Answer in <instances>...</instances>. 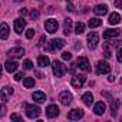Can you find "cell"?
Segmentation results:
<instances>
[{
  "mask_svg": "<svg viewBox=\"0 0 122 122\" xmlns=\"http://www.w3.org/2000/svg\"><path fill=\"white\" fill-rule=\"evenodd\" d=\"M63 46H65V40L63 39H52L45 46V49L49 50V52H53V50H57V49H62Z\"/></svg>",
  "mask_w": 122,
  "mask_h": 122,
  "instance_id": "cell-1",
  "label": "cell"
},
{
  "mask_svg": "<svg viewBox=\"0 0 122 122\" xmlns=\"http://www.w3.org/2000/svg\"><path fill=\"white\" fill-rule=\"evenodd\" d=\"M52 69H53L55 76H57V78H62V76L66 73V68H65V65H63L62 62H59V60H55V62L52 63Z\"/></svg>",
  "mask_w": 122,
  "mask_h": 122,
  "instance_id": "cell-2",
  "label": "cell"
},
{
  "mask_svg": "<svg viewBox=\"0 0 122 122\" xmlns=\"http://www.w3.org/2000/svg\"><path fill=\"white\" fill-rule=\"evenodd\" d=\"M23 106L26 108V115H27V118H30V119L39 118V115H40V108H39V106H36V105H27V103H25Z\"/></svg>",
  "mask_w": 122,
  "mask_h": 122,
  "instance_id": "cell-3",
  "label": "cell"
},
{
  "mask_svg": "<svg viewBox=\"0 0 122 122\" xmlns=\"http://www.w3.org/2000/svg\"><path fill=\"white\" fill-rule=\"evenodd\" d=\"M76 68L81 69V71H86V72H89V71H91V66H89V60H88V57H85V56H79L78 60H76Z\"/></svg>",
  "mask_w": 122,
  "mask_h": 122,
  "instance_id": "cell-4",
  "label": "cell"
},
{
  "mask_svg": "<svg viewBox=\"0 0 122 122\" xmlns=\"http://www.w3.org/2000/svg\"><path fill=\"white\" fill-rule=\"evenodd\" d=\"M98 40H99L98 33H96V32H91V33L88 35V47H89L91 50L96 49V46H98Z\"/></svg>",
  "mask_w": 122,
  "mask_h": 122,
  "instance_id": "cell-5",
  "label": "cell"
},
{
  "mask_svg": "<svg viewBox=\"0 0 122 122\" xmlns=\"http://www.w3.org/2000/svg\"><path fill=\"white\" fill-rule=\"evenodd\" d=\"M85 82H86V76H83V75H73V78L71 81V85L73 88H82Z\"/></svg>",
  "mask_w": 122,
  "mask_h": 122,
  "instance_id": "cell-6",
  "label": "cell"
},
{
  "mask_svg": "<svg viewBox=\"0 0 122 122\" xmlns=\"http://www.w3.org/2000/svg\"><path fill=\"white\" fill-rule=\"evenodd\" d=\"M111 72V66L103 62V60H99L98 65H96V73L98 75H103V73H109Z\"/></svg>",
  "mask_w": 122,
  "mask_h": 122,
  "instance_id": "cell-7",
  "label": "cell"
},
{
  "mask_svg": "<svg viewBox=\"0 0 122 122\" xmlns=\"http://www.w3.org/2000/svg\"><path fill=\"white\" fill-rule=\"evenodd\" d=\"M59 101H60V103H62V105L68 106V105L72 102V93H71L69 91H63V92H60V95H59Z\"/></svg>",
  "mask_w": 122,
  "mask_h": 122,
  "instance_id": "cell-8",
  "label": "cell"
},
{
  "mask_svg": "<svg viewBox=\"0 0 122 122\" xmlns=\"http://www.w3.org/2000/svg\"><path fill=\"white\" fill-rule=\"evenodd\" d=\"M45 29L47 30V33H56L57 32V22L55 19H47L45 23Z\"/></svg>",
  "mask_w": 122,
  "mask_h": 122,
  "instance_id": "cell-9",
  "label": "cell"
},
{
  "mask_svg": "<svg viewBox=\"0 0 122 122\" xmlns=\"http://www.w3.org/2000/svg\"><path fill=\"white\" fill-rule=\"evenodd\" d=\"M13 95V88H10V86H5L3 89H2V92H0V99H2V102L5 103V102H7L9 101V98Z\"/></svg>",
  "mask_w": 122,
  "mask_h": 122,
  "instance_id": "cell-10",
  "label": "cell"
},
{
  "mask_svg": "<svg viewBox=\"0 0 122 122\" xmlns=\"http://www.w3.org/2000/svg\"><path fill=\"white\" fill-rule=\"evenodd\" d=\"M9 57H13V59H19V57H23L25 55V49L23 47H13L9 50Z\"/></svg>",
  "mask_w": 122,
  "mask_h": 122,
  "instance_id": "cell-11",
  "label": "cell"
},
{
  "mask_svg": "<svg viewBox=\"0 0 122 122\" xmlns=\"http://www.w3.org/2000/svg\"><path fill=\"white\" fill-rule=\"evenodd\" d=\"M83 111L82 109H72L69 113H68V119H71V121H78V119H81V118H83Z\"/></svg>",
  "mask_w": 122,
  "mask_h": 122,
  "instance_id": "cell-12",
  "label": "cell"
},
{
  "mask_svg": "<svg viewBox=\"0 0 122 122\" xmlns=\"http://www.w3.org/2000/svg\"><path fill=\"white\" fill-rule=\"evenodd\" d=\"M59 115V108L56 105H49L46 108V116L47 118H56Z\"/></svg>",
  "mask_w": 122,
  "mask_h": 122,
  "instance_id": "cell-13",
  "label": "cell"
},
{
  "mask_svg": "<svg viewBox=\"0 0 122 122\" xmlns=\"http://www.w3.org/2000/svg\"><path fill=\"white\" fill-rule=\"evenodd\" d=\"M19 68V63L16 62V60H7V62L5 63V69L9 72V73H12V72H16V69Z\"/></svg>",
  "mask_w": 122,
  "mask_h": 122,
  "instance_id": "cell-14",
  "label": "cell"
},
{
  "mask_svg": "<svg viewBox=\"0 0 122 122\" xmlns=\"http://www.w3.org/2000/svg\"><path fill=\"white\" fill-rule=\"evenodd\" d=\"M26 27V22H25V19H16L15 20V30H16V33H22L23 32V29Z\"/></svg>",
  "mask_w": 122,
  "mask_h": 122,
  "instance_id": "cell-15",
  "label": "cell"
},
{
  "mask_svg": "<svg viewBox=\"0 0 122 122\" xmlns=\"http://www.w3.org/2000/svg\"><path fill=\"white\" fill-rule=\"evenodd\" d=\"M121 29H108L103 32V39H111V37H116L119 36Z\"/></svg>",
  "mask_w": 122,
  "mask_h": 122,
  "instance_id": "cell-16",
  "label": "cell"
},
{
  "mask_svg": "<svg viewBox=\"0 0 122 122\" xmlns=\"http://www.w3.org/2000/svg\"><path fill=\"white\" fill-rule=\"evenodd\" d=\"M93 12H95V15H98V16H105V15L108 13V6H106V5H98V6L93 7Z\"/></svg>",
  "mask_w": 122,
  "mask_h": 122,
  "instance_id": "cell-17",
  "label": "cell"
},
{
  "mask_svg": "<svg viewBox=\"0 0 122 122\" xmlns=\"http://www.w3.org/2000/svg\"><path fill=\"white\" fill-rule=\"evenodd\" d=\"M105 109H106V105H105L103 102H98V103H95V106H93V112H95V115H98V116L103 115Z\"/></svg>",
  "mask_w": 122,
  "mask_h": 122,
  "instance_id": "cell-18",
  "label": "cell"
},
{
  "mask_svg": "<svg viewBox=\"0 0 122 122\" xmlns=\"http://www.w3.org/2000/svg\"><path fill=\"white\" fill-rule=\"evenodd\" d=\"M82 101H83V103L86 106H92V103H93V95H92V92H85L82 95Z\"/></svg>",
  "mask_w": 122,
  "mask_h": 122,
  "instance_id": "cell-19",
  "label": "cell"
},
{
  "mask_svg": "<svg viewBox=\"0 0 122 122\" xmlns=\"http://www.w3.org/2000/svg\"><path fill=\"white\" fill-rule=\"evenodd\" d=\"M32 98H33V99H35V102H37V103H42V102H45V101H46V95H45L43 92H40V91L35 92V93L32 95Z\"/></svg>",
  "mask_w": 122,
  "mask_h": 122,
  "instance_id": "cell-20",
  "label": "cell"
},
{
  "mask_svg": "<svg viewBox=\"0 0 122 122\" xmlns=\"http://www.w3.org/2000/svg\"><path fill=\"white\" fill-rule=\"evenodd\" d=\"M37 65H39L40 68H46V66L50 65V59H49L47 56H39V57H37Z\"/></svg>",
  "mask_w": 122,
  "mask_h": 122,
  "instance_id": "cell-21",
  "label": "cell"
},
{
  "mask_svg": "<svg viewBox=\"0 0 122 122\" xmlns=\"http://www.w3.org/2000/svg\"><path fill=\"white\" fill-rule=\"evenodd\" d=\"M109 23L111 25H119L121 23V15L119 13H111L109 15Z\"/></svg>",
  "mask_w": 122,
  "mask_h": 122,
  "instance_id": "cell-22",
  "label": "cell"
},
{
  "mask_svg": "<svg viewBox=\"0 0 122 122\" xmlns=\"http://www.w3.org/2000/svg\"><path fill=\"white\" fill-rule=\"evenodd\" d=\"M0 36H2V39L3 40H6L7 39V36H9V26L6 25V23H2V26H0Z\"/></svg>",
  "mask_w": 122,
  "mask_h": 122,
  "instance_id": "cell-23",
  "label": "cell"
},
{
  "mask_svg": "<svg viewBox=\"0 0 122 122\" xmlns=\"http://www.w3.org/2000/svg\"><path fill=\"white\" fill-rule=\"evenodd\" d=\"M63 32H65V35H69L71 32H72V19H66L65 20V23H63Z\"/></svg>",
  "mask_w": 122,
  "mask_h": 122,
  "instance_id": "cell-24",
  "label": "cell"
},
{
  "mask_svg": "<svg viewBox=\"0 0 122 122\" xmlns=\"http://www.w3.org/2000/svg\"><path fill=\"white\" fill-rule=\"evenodd\" d=\"M83 32H85V23L78 22V23L75 25V33H76V35H82Z\"/></svg>",
  "mask_w": 122,
  "mask_h": 122,
  "instance_id": "cell-25",
  "label": "cell"
},
{
  "mask_svg": "<svg viewBox=\"0 0 122 122\" xmlns=\"http://www.w3.org/2000/svg\"><path fill=\"white\" fill-rule=\"evenodd\" d=\"M88 25H89V27H92V29H93V27L101 26V25H102V20H101V19L93 17V19H91V20H89V23H88Z\"/></svg>",
  "mask_w": 122,
  "mask_h": 122,
  "instance_id": "cell-26",
  "label": "cell"
},
{
  "mask_svg": "<svg viewBox=\"0 0 122 122\" xmlns=\"http://www.w3.org/2000/svg\"><path fill=\"white\" fill-rule=\"evenodd\" d=\"M23 85H25V88H33V86H35V79H32V78H25V79H23Z\"/></svg>",
  "mask_w": 122,
  "mask_h": 122,
  "instance_id": "cell-27",
  "label": "cell"
},
{
  "mask_svg": "<svg viewBox=\"0 0 122 122\" xmlns=\"http://www.w3.org/2000/svg\"><path fill=\"white\" fill-rule=\"evenodd\" d=\"M118 106H119V101H115V102H112V103H111V113H112V116H115V115H116Z\"/></svg>",
  "mask_w": 122,
  "mask_h": 122,
  "instance_id": "cell-28",
  "label": "cell"
},
{
  "mask_svg": "<svg viewBox=\"0 0 122 122\" xmlns=\"http://www.w3.org/2000/svg\"><path fill=\"white\" fill-rule=\"evenodd\" d=\"M23 69H26V71L33 69V63H32V60H29V59H26V60H25V62H23Z\"/></svg>",
  "mask_w": 122,
  "mask_h": 122,
  "instance_id": "cell-29",
  "label": "cell"
},
{
  "mask_svg": "<svg viewBox=\"0 0 122 122\" xmlns=\"http://www.w3.org/2000/svg\"><path fill=\"white\" fill-rule=\"evenodd\" d=\"M103 53H105L106 57H111V49H109L108 43H103Z\"/></svg>",
  "mask_w": 122,
  "mask_h": 122,
  "instance_id": "cell-30",
  "label": "cell"
},
{
  "mask_svg": "<svg viewBox=\"0 0 122 122\" xmlns=\"http://www.w3.org/2000/svg\"><path fill=\"white\" fill-rule=\"evenodd\" d=\"M39 16H40V12H39V10H32V12H30V17H32L33 20L37 19Z\"/></svg>",
  "mask_w": 122,
  "mask_h": 122,
  "instance_id": "cell-31",
  "label": "cell"
},
{
  "mask_svg": "<svg viewBox=\"0 0 122 122\" xmlns=\"http://www.w3.org/2000/svg\"><path fill=\"white\" fill-rule=\"evenodd\" d=\"M62 59H63V60H71V59H72V53L63 52V53H62Z\"/></svg>",
  "mask_w": 122,
  "mask_h": 122,
  "instance_id": "cell-32",
  "label": "cell"
},
{
  "mask_svg": "<svg viewBox=\"0 0 122 122\" xmlns=\"http://www.w3.org/2000/svg\"><path fill=\"white\" fill-rule=\"evenodd\" d=\"M35 36V29H27V32H26V37L27 39H32Z\"/></svg>",
  "mask_w": 122,
  "mask_h": 122,
  "instance_id": "cell-33",
  "label": "cell"
},
{
  "mask_svg": "<svg viewBox=\"0 0 122 122\" xmlns=\"http://www.w3.org/2000/svg\"><path fill=\"white\" fill-rule=\"evenodd\" d=\"M23 76H25V75H23V72H17V73L15 75V81H22V79H23Z\"/></svg>",
  "mask_w": 122,
  "mask_h": 122,
  "instance_id": "cell-34",
  "label": "cell"
},
{
  "mask_svg": "<svg viewBox=\"0 0 122 122\" xmlns=\"http://www.w3.org/2000/svg\"><path fill=\"white\" fill-rule=\"evenodd\" d=\"M116 59H118V62H122V49L118 50V53H116Z\"/></svg>",
  "mask_w": 122,
  "mask_h": 122,
  "instance_id": "cell-35",
  "label": "cell"
},
{
  "mask_svg": "<svg viewBox=\"0 0 122 122\" xmlns=\"http://www.w3.org/2000/svg\"><path fill=\"white\" fill-rule=\"evenodd\" d=\"M12 121H19V122H20V121H22V118H20L17 113H13V115H12Z\"/></svg>",
  "mask_w": 122,
  "mask_h": 122,
  "instance_id": "cell-36",
  "label": "cell"
},
{
  "mask_svg": "<svg viewBox=\"0 0 122 122\" xmlns=\"http://www.w3.org/2000/svg\"><path fill=\"white\" fill-rule=\"evenodd\" d=\"M19 13H20L22 16H25V15H27V10H26V9H20V10H19Z\"/></svg>",
  "mask_w": 122,
  "mask_h": 122,
  "instance_id": "cell-37",
  "label": "cell"
},
{
  "mask_svg": "<svg viewBox=\"0 0 122 122\" xmlns=\"http://www.w3.org/2000/svg\"><path fill=\"white\" fill-rule=\"evenodd\" d=\"M5 112H6V108H5V105H2V112H0V115H5Z\"/></svg>",
  "mask_w": 122,
  "mask_h": 122,
  "instance_id": "cell-38",
  "label": "cell"
},
{
  "mask_svg": "<svg viewBox=\"0 0 122 122\" xmlns=\"http://www.w3.org/2000/svg\"><path fill=\"white\" fill-rule=\"evenodd\" d=\"M45 39H46L45 36H42V37H40V42H39V46H42V45H43V42H45Z\"/></svg>",
  "mask_w": 122,
  "mask_h": 122,
  "instance_id": "cell-39",
  "label": "cell"
},
{
  "mask_svg": "<svg viewBox=\"0 0 122 122\" xmlns=\"http://www.w3.org/2000/svg\"><path fill=\"white\" fill-rule=\"evenodd\" d=\"M102 96H106V98L111 99V93H108V92H102Z\"/></svg>",
  "mask_w": 122,
  "mask_h": 122,
  "instance_id": "cell-40",
  "label": "cell"
},
{
  "mask_svg": "<svg viewBox=\"0 0 122 122\" xmlns=\"http://www.w3.org/2000/svg\"><path fill=\"white\" fill-rule=\"evenodd\" d=\"M36 75H37V78H40V79H42V78H45V75H43V73H40V72H36Z\"/></svg>",
  "mask_w": 122,
  "mask_h": 122,
  "instance_id": "cell-41",
  "label": "cell"
},
{
  "mask_svg": "<svg viewBox=\"0 0 122 122\" xmlns=\"http://www.w3.org/2000/svg\"><path fill=\"white\" fill-rule=\"evenodd\" d=\"M68 10H71V12H75V9H73V6H72V5H69V6H68Z\"/></svg>",
  "mask_w": 122,
  "mask_h": 122,
  "instance_id": "cell-42",
  "label": "cell"
},
{
  "mask_svg": "<svg viewBox=\"0 0 122 122\" xmlns=\"http://www.w3.org/2000/svg\"><path fill=\"white\" fill-rule=\"evenodd\" d=\"M15 2H23V0H15Z\"/></svg>",
  "mask_w": 122,
  "mask_h": 122,
  "instance_id": "cell-43",
  "label": "cell"
},
{
  "mask_svg": "<svg viewBox=\"0 0 122 122\" xmlns=\"http://www.w3.org/2000/svg\"><path fill=\"white\" fill-rule=\"evenodd\" d=\"M66 2H68V3H69V2H72V0H66Z\"/></svg>",
  "mask_w": 122,
  "mask_h": 122,
  "instance_id": "cell-44",
  "label": "cell"
},
{
  "mask_svg": "<svg viewBox=\"0 0 122 122\" xmlns=\"http://www.w3.org/2000/svg\"><path fill=\"white\" fill-rule=\"evenodd\" d=\"M121 83H122V78H121Z\"/></svg>",
  "mask_w": 122,
  "mask_h": 122,
  "instance_id": "cell-45",
  "label": "cell"
}]
</instances>
